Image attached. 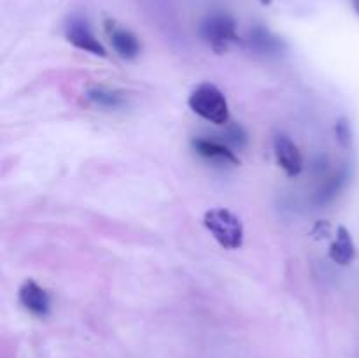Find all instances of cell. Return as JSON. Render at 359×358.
Masks as SVG:
<instances>
[{"label": "cell", "instance_id": "ba28073f", "mask_svg": "<svg viewBox=\"0 0 359 358\" xmlns=\"http://www.w3.org/2000/svg\"><path fill=\"white\" fill-rule=\"evenodd\" d=\"M193 147L198 154H202L203 158H209V160H217L224 161V164H233L238 165L241 160L237 158L235 151H231V147L228 144L221 142L216 139H205V137H196L193 139Z\"/></svg>", "mask_w": 359, "mask_h": 358}, {"label": "cell", "instance_id": "4fadbf2b", "mask_svg": "<svg viewBox=\"0 0 359 358\" xmlns=\"http://www.w3.org/2000/svg\"><path fill=\"white\" fill-rule=\"evenodd\" d=\"M337 137H339L340 142L344 144V146H347V144L351 142V130H349V125H347L346 121H339L337 123Z\"/></svg>", "mask_w": 359, "mask_h": 358}, {"label": "cell", "instance_id": "5bb4252c", "mask_svg": "<svg viewBox=\"0 0 359 358\" xmlns=\"http://www.w3.org/2000/svg\"><path fill=\"white\" fill-rule=\"evenodd\" d=\"M351 2H353L354 11H356V14L359 16V0H351Z\"/></svg>", "mask_w": 359, "mask_h": 358}, {"label": "cell", "instance_id": "8fae6325", "mask_svg": "<svg viewBox=\"0 0 359 358\" xmlns=\"http://www.w3.org/2000/svg\"><path fill=\"white\" fill-rule=\"evenodd\" d=\"M88 97H90V100L93 102V104L107 109H118L125 104L123 95L107 86H91L90 90H88Z\"/></svg>", "mask_w": 359, "mask_h": 358}, {"label": "cell", "instance_id": "5b68a950", "mask_svg": "<svg viewBox=\"0 0 359 358\" xmlns=\"http://www.w3.org/2000/svg\"><path fill=\"white\" fill-rule=\"evenodd\" d=\"M273 154H276L277 165L286 172L290 178H298L304 171V157L298 150L297 144L290 137L279 135L273 137Z\"/></svg>", "mask_w": 359, "mask_h": 358}, {"label": "cell", "instance_id": "277c9868", "mask_svg": "<svg viewBox=\"0 0 359 358\" xmlns=\"http://www.w3.org/2000/svg\"><path fill=\"white\" fill-rule=\"evenodd\" d=\"M65 39L74 48L95 56H105L107 51L91 30L90 23L83 18H70L65 25Z\"/></svg>", "mask_w": 359, "mask_h": 358}, {"label": "cell", "instance_id": "30bf717a", "mask_svg": "<svg viewBox=\"0 0 359 358\" xmlns=\"http://www.w3.org/2000/svg\"><path fill=\"white\" fill-rule=\"evenodd\" d=\"M251 48L259 53H279L283 49V42L279 37L269 32L263 27H256L251 30V39H249Z\"/></svg>", "mask_w": 359, "mask_h": 358}, {"label": "cell", "instance_id": "8992f818", "mask_svg": "<svg viewBox=\"0 0 359 358\" xmlns=\"http://www.w3.org/2000/svg\"><path fill=\"white\" fill-rule=\"evenodd\" d=\"M18 298H20V304L30 314L39 316V318H44L51 311V298H49L48 291L41 284L35 283L34 279H27L21 284Z\"/></svg>", "mask_w": 359, "mask_h": 358}, {"label": "cell", "instance_id": "52a82bcc", "mask_svg": "<svg viewBox=\"0 0 359 358\" xmlns=\"http://www.w3.org/2000/svg\"><path fill=\"white\" fill-rule=\"evenodd\" d=\"M105 32H107L111 46L121 58L133 60L139 56L140 42L133 32H130L128 28L121 27V25L112 20L105 21Z\"/></svg>", "mask_w": 359, "mask_h": 358}, {"label": "cell", "instance_id": "7a4b0ae2", "mask_svg": "<svg viewBox=\"0 0 359 358\" xmlns=\"http://www.w3.org/2000/svg\"><path fill=\"white\" fill-rule=\"evenodd\" d=\"M203 225L224 249H238L244 244V225L231 211L223 207L207 211L203 214Z\"/></svg>", "mask_w": 359, "mask_h": 358}, {"label": "cell", "instance_id": "9a60e30c", "mask_svg": "<svg viewBox=\"0 0 359 358\" xmlns=\"http://www.w3.org/2000/svg\"><path fill=\"white\" fill-rule=\"evenodd\" d=\"M262 2L263 4H270V2H272V0H262Z\"/></svg>", "mask_w": 359, "mask_h": 358}, {"label": "cell", "instance_id": "6da1fadb", "mask_svg": "<svg viewBox=\"0 0 359 358\" xmlns=\"http://www.w3.org/2000/svg\"><path fill=\"white\" fill-rule=\"evenodd\" d=\"M188 105L195 114L214 125L230 123V105L223 91L212 83H202L189 93Z\"/></svg>", "mask_w": 359, "mask_h": 358}, {"label": "cell", "instance_id": "7c38bea8", "mask_svg": "<svg viewBox=\"0 0 359 358\" xmlns=\"http://www.w3.org/2000/svg\"><path fill=\"white\" fill-rule=\"evenodd\" d=\"M347 179H349V174H347L346 168L335 172V174H333L332 178H330L328 181L321 186V190H319L318 195H316V200H318L319 204H326V202H330V200H333L340 192H342L344 186H346V183H347Z\"/></svg>", "mask_w": 359, "mask_h": 358}, {"label": "cell", "instance_id": "9c48e42d", "mask_svg": "<svg viewBox=\"0 0 359 358\" xmlns=\"http://www.w3.org/2000/svg\"><path fill=\"white\" fill-rule=\"evenodd\" d=\"M354 258H356V246H354L353 237H351V232L346 227H339L335 239L330 246V260L333 263L346 267L351 265Z\"/></svg>", "mask_w": 359, "mask_h": 358}, {"label": "cell", "instance_id": "3957f363", "mask_svg": "<svg viewBox=\"0 0 359 358\" xmlns=\"http://www.w3.org/2000/svg\"><path fill=\"white\" fill-rule=\"evenodd\" d=\"M200 37L216 53H224L238 42L237 21L228 13H212L200 23Z\"/></svg>", "mask_w": 359, "mask_h": 358}]
</instances>
